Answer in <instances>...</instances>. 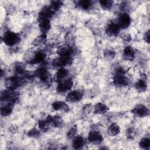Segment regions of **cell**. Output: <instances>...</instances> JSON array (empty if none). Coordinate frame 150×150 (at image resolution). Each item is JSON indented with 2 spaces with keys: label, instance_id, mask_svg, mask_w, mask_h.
Segmentation results:
<instances>
[{
  "label": "cell",
  "instance_id": "obj_1",
  "mask_svg": "<svg viewBox=\"0 0 150 150\" xmlns=\"http://www.w3.org/2000/svg\"><path fill=\"white\" fill-rule=\"evenodd\" d=\"M127 74V70L123 67H117L114 70L112 77L113 84L117 87H124L128 86L129 83V79Z\"/></svg>",
  "mask_w": 150,
  "mask_h": 150
},
{
  "label": "cell",
  "instance_id": "obj_2",
  "mask_svg": "<svg viewBox=\"0 0 150 150\" xmlns=\"http://www.w3.org/2000/svg\"><path fill=\"white\" fill-rule=\"evenodd\" d=\"M26 81L22 75H13L5 79L4 84L6 89L16 90Z\"/></svg>",
  "mask_w": 150,
  "mask_h": 150
},
{
  "label": "cell",
  "instance_id": "obj_3",
  "mask_svg": "<svg viewBox=\"0 0 150 150\" xmlns=\"http://www.w3.org/2000/svg\"><path fill=\"white\" fill-rule=\"evenodd\" d=\"M34 77L39 79L42 84L47 86L51 83L52 78L50 74L45 65L38 67L33 73Z\"/></svg>",
  "mask_w": 150,
  "mask_h": 150
},
{
  "label": "cell",
  "instance_id": "obj_4",
  "mask_svg": "<svg viewBox=\"0 0 150 150\" xmlns=\"http://www.w3.org/2000/svg\"><path fill=\"white\" fill-rule=\"evenodd\" d=\"M2 41L9 47H15L21 41V36L19 33L12 30H6L2 37Z\"/></svg>",
  "mask_w": 150,
  "mask_h": 150
},
{
  "label": "cell",
  "instance_id": "obj_5",
  "mask_svg": "<svg viewBox=\"0 0 150 150\" xmlns=\"http://www.w3.org/2000/svg\"><path fill=\"white\" fill-rule=\"evenodd\" d=\"M19 94L16 91V90H12L5 88L1 91V102H9L15 104L19 101Z\"/></svg>",
  "mask_w": 150,
  "mask_h": 150
},
{
  "label": "cell",
  "instance_id": "obj_6",
  "mask_svg": "<svg viewBox=\"0 0 150 150\" xmlns=\"http://www.w3.org/2000/svg\"><path fill=\"white\" fill-rule=\"evenodd\" d=\"M57 83L56 91L59 94H67L69 91L71 90L74 85V81L70 77Z\"/></svg>",
  "mask_w": 150,
  "mask_h": 150
},
{
  "label": "cell",
  "instance_id": "obj_7",
  "mask_svg": "<svg viewBox=\"0 0 150 150\" xmlns=\"http://www.w3.org/2000/svg\"><path fill=\"white\" fill-rule=\"evenodd\" d=\"M57 53L58 56L66 59L73 60V57L74 54V50L69 45H63L58 47L57 49Z\"/></svg>",
  "mask_w": 150,
  "mask_h": 150
},
{
  "label": "cell",
  "instance_id": "obj_8",
  "mask_svg": "<svg viewBox=\"0 0 150 150\" xmlns=\"http://www.w3.org/2000/svg\"><path fill=\"white\" fill-rule=\"evenodd\" d=\"M86 139L87 142L90 144L98 145L103 141L104 138L100 131L96 128H93L88 132Z\"/></svg>",
  "mask_w": 150,
  "mask_h": 150
},
{
  "label": "cell",
  "instance_id": "obj_9",
  "mask_svg": "<svg viewBox=\"0 0 150 150\" xmlns=\"http://www.w3.org/2000/svg\"><path fill=\"white\" fill-rule=\"evenodd\" d=\"M83 92L78 89L70 90L66 96V101L70 103H78L81 100L83 97Z\"/></svg>",
  "mask_w": 150,
  "mask_h": 150
},
{
  "label": "cell",
  "instance_id": "obj_10",
  "mask_svg": "<svg viewBox=\"0 0 150 150\" xmlns=\"http://www.w3.org/2000/svg\"><path fill=\"white\" fill-rule=\"evenodd\" d=\"M115 22L121 30L128 28L131 23V18L127 12H121L118 16Z\"/></svg>",
  "mask_w": 150,
  "mask_h": 150
},
{
  "label": "cell",
  "instance_id": "obj_11",
  "mask_svg": "<svg viewBox=\"0 0 150 150\" xmlns=\"http://www.w3.org/2000/svg\"><path fill=\"white\" fill-rule=\"evenodd\" d=\"M121 29L115 21H110L106 25L105 33L110 37H116L120 33Z\"/></svg>",
  "mask_w": 150,
  "mask_h": 150
},
{
  "label": "cell",
  "instance_id": "obj_12",
  "mask_svg": "<svg viewBox=\"0 0 150 150\" xmlns=\"http://www.w3.org/2000/svg\"><path fill=\"white\" fill-rule=\"evenodd\" d=\"M131 112L136 117L142 118L146 117L149 114V111L148 108L142 104L136 105L131 110Z\"/></svg>",
  "mask_w": 150,
  "mask_h": 150
},
{
  "label": "cell",
  "instance_id": "obj_13",
  "mask_svg": "<svg viewBox=\"0 0 150 150\" xmlns=\"http://www.w3.org/2000/svg\"><path fill=\"white\" fill-rule=\"evenodd\" d=\"M46 118L50 124L51 127H53L56 128H60L64 126V120L59 115H48L46 117Z\"/></svg>",
  "mask_w": 150,
  "mask_h": 150
},
{
  "label": "cell",
  "instance_id": "obj_14",
  "mask_svg": "<svg viewBox=\"0 0 150 150\" xmlns=\"http://www.w3.org/2000/svg\"><path fill=\"white\" fill-rule=\"evenodd\" d=\"M87 141L83 136L77 135L71 139V146L74 149H82L86 145Z\"/></svg>",
  "mask_w": 150,
  "mask_h": 150
},
{
  "label": "cell",
  "instance_id": "obj_15",
  "mask_svg": "<svg viewBox=\"0 0 150 150\" xmlns=\"http://www.w3.org/2000/svg\"><path fill=\"white\" fill-rule=\"evenodd\" d=\"M135 88L139 93H142L146 91L147 89L146 76L145 74H141L140 78L135 83Z\"/></svg>",
  "mask_w": 150,
  "mask_h": 150
},
{
  "label": "cell",
  "instance_id": "obj_16",
  "mask_svg": "<svg viewBox=\"0 0 150 150\" xmlns=\"http://www.w3.org/2000/svg\"><path fill=\"white\" fill-rule=\"evenodd\" d=\"M52 109L56 111H63L66 112L69 111L70 107L66 101H55L52 104Z\"/></svg>",
  "mask_w": 150,
  "mask_h": 150
},
{
  "label": "cell",
  "instance_id": "obj_17",
  "mask_svg": "<svg viewBox=\"0 0 150 150\" xmlns=\"http://www.w3.org/2000/svg\"><path fill=\"white\" fill-rule=\"evenodd\" d=\"M69 71L66 67L57 69L54 74L53 79L57 83L60 82L69 77Z\"/></svg>",
  "mask_w": 150,
  "mask_h": 150
},
{
  "label": "cell",
  "instance_id": "obj_18",
  "mask_svg": "<svg viewBox=\"0 0 150 150\" xmlns=\"http://www.w3.org/2000/svg\"><path fill=\"white\" fill-rule=\"evenodd\" d=\"M109 110V108L107 104L103 102H98L93 107V112L97 115H103L105 114Z\"/></svg>",
  "mask_w": 150,
  "mask_h": 150
},
{
  "label": "cell",
  "instance_id": "obj_19",
  "mask_svg": "<svg viewBox=\"0 0 150 150\" xmlns=\"http://www.w3.org/2000/svg\"><path fill=\"white\" fill-rule=\"evenodd\" d=\"M55 12L49 5L43 6L40 11L38 15V19H51Z\"/></svg>",
  "mask_w": 150,
  "mask_h": 150
},
{
  "label": "cell",
  "instance_id": "obj_20",
  "mask_svg": "<svg viewBox=\"0 0 150 150\" xmlns=\"http://www.w3.org/2000/svg\"><path fill=\"white\" fill-rule=\"evenodd\" d=\"M1 114L3 117H8L10 115L13 110L15 104L9 102H1Z\"/></svg>",
  "mask_w": 150,
  "mask_h": 150
},
{
  "label": "cell",
  "instance_id": "obj_21",
  "mask_svg": "<svg viewBox=\"0 0 150 150\" xmlns=\"http://www.w3.org/2000/svg\"><path fill=\"white\" fill-rule=\"evenodd\" d=\"M136 52L133 47L129 45L126 46L122 51V57L127 61H132L135 57Z\"/></svg>",
  "mask_w": 150,
  "mask_h": 150
},
{
  "label": "cell",
  "instance_id": "obj_22",
  "mask_svg": "<svg viewBox=\"0 0 150 150\" xmlns=\"http://www.w3.org/2000/svg\"><path fill=\"white\" fill-rule=\"evenodd\" d=\"M51 19H38L39 28L42 33L46 34L51 29Z\"/></svg>",
  "mask_w": 150,
  "mask_h": 150
},
{
  "label": "cell",
  "instance_id": "obj_23",
  "mask_svg": "<svg viewBox=\"0 0 150 150\" xmlns=\"http://www.w3.org/2000/svg\"><path fill=\"white\" fill-rule=\"evenodd\" d=\"M120 127L116 122H111L107 127V134L111 137H115L120 132Z\"/></svg>",
  "mask_w": 150,
  "mask_h": 150
},
{
  "label": "cell",
  "instance_id": "obj_24",
  "mask_svg": "<svg viewBox=\"0 0 150 150\" xmlns=\"http://www.w3.org/2000/svg\"><path fill=\"white\" fill-rule=\"evenodd\" d=\"M47 42V35L46 34L42 33L38 36L33 42V45L37 49H42L41 47L43 46Z\"/></svg>",
  "mask_w": 150,
  "mask_h": 150
},
{
  "label": "cell",
  "instance_id": "obj_25",
  "mask_svg": "<svg viewBox=\"0 0 150 150\" xmlns=\"http://www.w3.org/2000/svg\"><path fill=\"white\" fill-rule=\"evenodd\" d=\"M12 70L13 75H22L26 71L25 66L23 63L21 62H16L12 66Z\"/></svg>",
  "mask_w": 150,
  "mask_h": 150
},
{
  "label": "cell",
  "instance_id": "obj_26",
  "mask_svg": "<svg viewBox=\"0 0 150 150\" xmlns=\"http://www.w3.org/2000/svg\"><path fill=\"white\" fill-rule=\"evenodd\" d=\"M38 128L41 132H47L49 130L51 125L47 118H41L37 122Z\"/></svg>",
  "mask_w": 150,
  "mask_h": 150
},
{
  "label": "cell",
  "instance_id": "obj_27",
  "mask_svg": "<svg viewBox=\"0 0 150 150\" xmlns=\"http://www.w3.org/2000/svg\"><path fill=\"white\" fill-rule=\"evenodd\" d=\"M77 6L84 11L90 10L93 6V3L91 1L88 0H82V1H78L76 2Z\"/></svg>",
  "mask_w": 150,
  "mask_h": 150
},
{
  "label": "cell",
  "instance_id": "obj_28",
  "mask_svg": "<svg viewBox=\"0 0 150 150\" xmlns=\"http://www.w3.org/2000/svg\"><path fill=\"white\" fill-rule=\"evenodd\" d=\"M139 146L142 149L148 150L150 148V139L149 137H144L139 141Z\"/></svg>",
  "mask_w": 150,
  "mask_h": 150
},
{
  "label": "cell",
  "instance_id": "obj_29",
  "mask_svg": "<svg viewBox=\"0 0 150 150\" xmlns=\"http://www.w3.org/2000/svg\"><path fill=\"white\" fill-rule=\"evenodd\" d=\"M100 6L103 10L108 11L111 9L113 5V1L110 0H101L98 2Z\"/></svg>",
  "mask_w": 150,
  "mask_h": 150
},
{
  "label": "cell",
  "instance_id": "obj_30",
  "mask_svg": "<svg viewBox=\"0 0 150 150\" xmlns=\"http://www.w3.org/2000/svg\"><path fill=\"white\" fill-rule=\"evenodd\" d=\"M116 55V52L112 49H106L103 53V56L106 60H112Z\"/></svg>",
  "mask_w": 150,
  "mask_h": 150
},
{
  "label": "cell",
  "instance_id": "obj_31",
  "mask_svg": "<svg viewBox=\"0 0 150 150\" xmlns=\"http://www.w3.org/2000/svg\"><path fill=\"white\" fill-rule=\"evenodd\" d=\"M40 130L37 127L30 128L27 132V135L32 138H38L40 135Z\"/></svg>",
  "mask_w": 150,
  "mask_h": 150
},
{
  "label": "cell",
  "instance_id": "obj_32",
  "mask_svg": "<svg viewBox=\"0 0 150 150\" xmlns=\"http://www.w3.org/2000/svg\"><path fill=\"white\" fill-rule=\"evenodd\" d=\"M62 5V2L59 1H53L50 2L49 6L53 9V11L56 13L58 11Z\"/></svg>",
  "mask_w": 150,
  "mask_h": 150
},
{
  "label": "cell",
  "instance_id": "obj_33",
  "mask_svg": "<svg viewBox=\"0 0 150 150\" xmlns=\"http://www.w3.org/2000/svg\"><path fill=\"white\" fill-rule=\"evenodd\" d=\"M77 127L75 125L71 127L67 131V137L68 138L71 139L73 137H74L76 135H77Z\"/></svg>",
  "mask_w": 150,
  "mask_h": 150
},
{
  "label": "cell",
  "instance_id": "obj_34",
  "mask_svg": "<svg viewBox=\"0 0 150 150\" xmlns=\"http://www.w3.org/2000/svg\"><path fill=\"white\" fill-rule=\"evenodd\" d=\"M122 40L124 43H129L132 40V36L129 33H125L122 36Z\"/></svg>",
  "mask_w": 150,
  "mask_h": 150
},
{
  "label": "cell",
  "instance_id": "obj_35",
  "mask_svg": "<svg viewBox=\"0 0 150 150\" xmlns=\"http://www.w3.org/2000/svg\"><path fill=\"white\" fill-rule=\"evenodd\" d=\"M135 130L132 128H129L127 131V137L129 138H132L135 136Z\"/></svg>",
  "mask_w": 150,
  "mask_h": 150
},
{
  "label": "cell",
  "instance_id": "obj_36",
  "mask_svg": "<svg viewBox=\"0 0 150 150\" xmlns=\"http://www.w3.org/2000/svg\"><path fill=\"white\" fill-rule=\"evenodd\" d=\"M149 36H150V32L149 30H148L147 31H146L145 32L144 36H143L144 41L147 43H149Z\"/></svg>",
  "mask_w": 150,
  "mask_h": 150
},
{
  "label": "cell",
  "instance_id": "obj_37",
  "mask_svg": "<svg viewBox=\"0 0 150 150\" xmlns=\"http://www.w3.org/2000/svg\"><path fill=\"white\" fill-rule=\"evenodd\" d=\"M9 130H10V132H13V133H15L16 132H17L18 128H17V127L16 125H13L11 126V127L9 128Z\"/></svg>",
  "mask_w": 150,
  "mask_h": 150
}]
</instances>
